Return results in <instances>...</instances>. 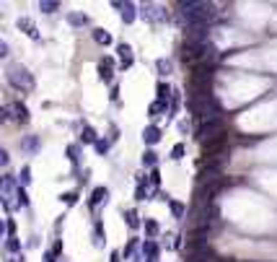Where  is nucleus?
Returning a JSON list of instances; mask_svg holds the SVG:
<instances>
[{"mask_svg": "<svg viewBox=\"0 0 277 262\" xmlns=\"http://www.w3.org/2000/svg\"><path fill=\"white\" fill-rule=\"evenodd\" d=\"M187 34H189V42H205L207 21H187Z\"/></svg>", "mask_w": 277, "mask_h": 262, "instance_id": "5", "label": "nucleus"}, {"mask_svg": "<svg viewBox=\"0 0 277 262\" xmlns=\"http://www.w3.org/2000/svg\"><path fill=\"white\" fill-rule=\"evenodd\" d=\"M6 247H8V252H11V254H18V249H21V244L16 242V239H13V236L8 239V244H6Z\"/></svg>", "mask_w": 277, "mask_h": 262, "instance_id": "36", "label": "nucleus"}, {"mask_svg": "<svg viewBox=\"0 0 277 262\" xmlns=\"http://www.w3.org/2000/svg\"><path fill=\"white\" fill-rule=\"evenodd\" d=\"M6 78L11 81V86H16L18 91H31L34 86H36V83H34V76L24 68V65H18V62L11 65V68L6 70Z\"/></svg>", "mask_w": 277, "mask_h": 262, "instance_id": "3", "label": "nucleus"}, {"mask_svg": "<svg viewBox=\"0 0 277 262\" xmlns=\"http://www.w3.org/2000/svg\"><path fill=\"white\" fill-rule=\"evenodd\" d=\"M164 109H166V104L155 99V101L148 106V117H158V115H164Z\"/></svg>", "mask_w": 277, "mask_h": 262, "instance_id": "20", "label": "nucleus"}, {"mask_svg": "<svg viewBox=\"0 0 277 262\" xmlns=\"http://www.w3.org/2000/svg\"><path fill=\"white\" fill-rule=\"evenodd\" d=\"M8 161H11L8 151H6V148H0V166H8Z\"/></svg>", "mask_w": 277, "mask_h": 262, "instance_id": "40", "label": "nucleus"}, {"mask_svg": "<svg viewBox=\"0 0 277 262\" xmlns=\"http://www.w3.org/2000/svg\"><path fill=\"white\" fill-rule=\"evenodd\" d=\"M125 221H127L130 229H137V226H140V215H137V210H127L125 213Z\"/></svg>", "mask_w": 277, "mask_h": 262, "instance_id": "22", "label": "nucleus"}, {"mask_svg": "<svg viewBox=\"0 0 277 262\" xmlns=\"http://www.w3.org/2000/svg\"><path fill=\"white\" fill-rule=\"evenodd\" d=\"M96 151H99L101 156H106V151H109V143H106V140H96Z\"/></svg>", "mask_w": 277, "mask_h": 262, "instance_id": "38", "label": "nucleus"}, {"mask_svg": "<svg viewBox=\"0 0 277 262\" xmlns=\"http://www.w3.org/2000/svg\"><path fill=\"white\" fill-rule=\"evenodd\" d=\"M145 234H148V239H155V236L161 234V226H158V221H145Z\"/></svg>", "mask_w": 277, "mask_h": 262, "instance_id": "28", "label": "nucleus"}, {"mask_svg": "<svg viewBox=\"0 0 277 262\" xmlns=\"http://www.w3.org/2000/svg\"><path fill=\"white\" fill-rule=\"evenodd\" d=\"M8 52H11V47L6 45V42H3V39H0V60H3V57H6Z\"/></svg>", "mask_w": 277, "mask_h": 262, "instance_id": "41", "label": "nucleus"}, {"mask_svg": "<svg viewBox=\"0 0 277 262\" xmlns=\"http://www.w3.org/2000/svg\"><path fill=\"white\" fill-rule=\"evenodd\" d=\"M132 262H145V257H143V254H137V252H135V254H132Z\"/></svg>", "mask_w": 277, "mask_h": 262, "instance_id": "47", "label": "nucleus"}, {"mask_svg": "<svg viewBox=\"0 0 277 262\" xmlns=\"http://www.w3.org/2000/svg\"><path fill=\"white\" fill-rule=\"evenodd\" d=\"M109 262H120V252H111L109 254Z\"/></svg>", "mask_w": 277, "mask_h": 262, "instance_id": "46", "label": "nucleus"}, {"mask_svg": "<svg viewBox=\"0 0 277 262\" xmlns=\"http://www.w3.org/2000/svg\"><path fill=\"white\" fill-rule=\"evenodd\" d=\"M137 16H140V11H137L135 3H125V6H122V21H125V24H132Z\"/></svg>", "mask_w": 277, "mask_h": 262, "instance_id": "13", "label": "nucleus"}, {"mask_svg": "<svg viewBox=\"0 0 277 262\" xmlns=\"http://www.w3.org/2000/svg\"><path fill=\"white\" fill-rule=\"evenodd\" d=\"M225 130H223V122L220 120H207V122H202L200 125V130H197V140L205 145L207 140H213V138H218V135H223Z\"/></svg>", "mask_w": 277, "mask_h": 262, "instance_id": "4", "label": "nucleus"}, {"mask_svg": "<svg viewBox=\"0 0 277 262\" xmlns=\"http://www.w3.org/2000/svg\"><path fill=\"white\" fill-rule=\"evenodd\" d=\"M67 24H70V26H83V24H88V18L83 13H70V16H67Z\"/></svg>", "mask_w": 277, "mask_h": 262, "instance_id": "25", "label": "nucleus"}, {"mask_svg": "<svg viewBox=\"0 0 277 262\" xmlns=\"http://www.w3.org/2000/svg\"><path fill=\"white\" fill-rule=\"evenodd\" d=\"M184 156V143H176L174 148H171V159L176 161V159H181Z\"/></svg>", "mask_w": 277, "mask_h": 262, "instance_id": "35", "label": "nucleus"}, {"mask_svg": "<svg viewBox=\"0 0 277 262\" xmlns=\"http://www.w3.org/2000/svg\"><path fill=\"white\" fill-rule=\"evenodd\" d=\"M106 195H109L106 187H96L94 192H91V198H88V205H91V208H99V205L106 200Z\"/></svg>", "mask_w": 277, "mask_h": 262, "instance_id": "10", "label": "nucleus"}, {"mask_svg": "<svg viewBox=\"0 0 277 262\" xmlns=\"http://www.w3.org/2000/svg\"><path fill=\"white\" fill-rule=\"evenodd\" d=\"M148 184H150V187H158V184H161V174H158V169H153V171L148 174Z\"/></svg>", "mask_w": 277, "mask_h": 262, "instance_id": "31", "label": "nucleus"}, {"mask_svg": "<svg viewBox=\"0 0 277 262\" xmlns=\"http://www.w3.org/2000/svg\"><path fill=\"white\" fill-rule=\"evenodd\" d=\"M39 8H42L44 13H55V11H60V3H57V0H42Z\"/></svg>", "mask_w": 277, "mask_h": 262, "instance_id": "24", "label": "nucleus"}, {"mask_svg": "<svg viewBox=\"0 0 277 262\" xmlns=\"http://www.w3.org/2000/svg\"><path fill=\"white\" fill-rule=\"evenodd\" d=\"M62 203H65V205H75V203H78V195H75V192H65V195H62Z\"/></svg>", "mask_w": 277, "mask_h": 262, "instance_id": "33", "label": "nucleus"}, {"mask_svg": "<svg viewBox=\"0 0 277 262\" xmlns=\"http://www.w3.org/2000/svg\"><path fill=\"white\" fill-rule=\"evenodd\" d=\"M137 200H148V190H145V184H143V182L137 184Z\"/></svg>", "mask_w": 277, "mask_h": 262, "instance_id": "37", "label": "nucleus"}, {"mask_svg": "<svg viewBox=\"0 0 277 262\" xmlns=\"http://www.w3.org/2000/svg\"><path fill=\"white\" fill-rule=\"evenodd\" d=\"M94 39H96V45H101V47L111 45V34H109L106 29H101V26H96V29H94Z\"/></svg>", "mask_w": 277, "mask_h": 262, "instance_id": "16", "label": "nucleus"}, {"mask_svg": "<svg viewBox=\"0 0 277 262\" xmlns=\"http://www.w3.org/2000/svg\"><path fill=\"white\" fill-rule=\"evenodd\" d=\"M210 52H213V45H207V42H187V45L181 47V57H184V62H197V65H202V62H207L210 60Z\"/></svg>", "mask_w": 277, "mask_h": 262, "instance_id": "1", "label": "nucleus"}, {"mask_svg": "<svg viewBox=\"0 0 277 262\" xmlns=\"http://www.w3.org/2000/svg\"><path fill=\"white\" fill-rule=\"evenodd\" d=\"M218 177H220V169L218 166H205L200 171L197 182H200V187H215L218 184Z\"/></svg>", "mask_w": 277, "mask_h": 262, "instance_id": "6", "label": "nucleus"}, {"mask_svg": "<svg viewBox=\"0 0 277 262\" xmlns=\"http://www.w3.org/2000/svg\"><path fill=\"white\" fill-rule=\"evenodd\" d=\"M81 138H83V143H96V140H99L96 130H94V127H88V125L83 127V135H81Z\"/></svg>", "mask_w": 277, "mask_h": 262, "instance_id": "26", "label": "nucleus"}, {"mask_svg": "<svg viewBox=\"0 0 277 262\" xmlns=\"http://www.w3.org/2000/svg\"><path fill=\"white\" fill-rule=\"evenodd\" d=\"M164 8H158V6H153V3H145L143 6V18L145 21H155V18H164V13H161Z\"/></svg>", "mask_w": 277, "mask_h": 262, "instance_id": "14", "label": "nucleus"}, {"mask_svg": "<svg viewBox=\"0 0 277 262\" xmlns=\"http://www.w3.org/2000/svg\"><path fill=\"white\" fill-rule=\"evenodd\" d=\"M6 262H18V259H16V257H11V259H6Z\"/></svg>", "mask_w": 277, "mask_h": 262, "instance_id": "49", "label": "nucleus"}, {"mask_svg": "<svg viewBox=\"0 0 277 262\" xmlns=\"http://www.w3.org/2000/svg\"><path fill=\"white\" fill-rule=\"evenodd\" d=\"M192 112L200 115L202 122H207V120H220V117H218L220 104H218L215 99H210L207 94H197V99L192 101Z\"/></svg>", "mask_w": 277, "mask_h": 262, "instance_id": "2", "label": "nucleus"}, {"mask_svg": "<svg viewBox=\"0 0 277 262\" xmlns=\"http://www.w3.org/2000/svg\"><path fill=\"white\" fill-rule=\"evenodd\" d=\"M0 192H3V198H8L11 192H16V179L11 177V174H3V177H0Z\"/></svg>", "mask_w": 277, "mask_h": 262, "instance_id": "12", "label": "nucleus"}, {"mask_svg": "<svg viewBox=\"0 0 277 262\" xmlns=\"http://www.w3.org/2000/svg\"><path fill=\"white\" fill-rule=\"evenodd\" d=\"M18 29L24 31L26 36H31V39H39V29H36L34 21H29V18H18Z\"/></svg>", "mask_w": 277, "mask_h": 262, "instance_id": "9", "label": "nucleus"}, {"mask_svg": "<svg viewBox=\"0 0 277 262\" xmlns=\"http://www.w3.org/2000/svg\"><path fill=\"white\" fill-rule=\"evenodd\" d=\"M137 252V242H135V239H130V242H127V247H125V257H130L132 259V254Z\"/></svg>", "mask_w": 277, "mask_h": 262, "instance_id": "32", "label": "nucleus"}, {"mask_svg": "<svg viewBox=\"0 0 277 262\" xmlns=\"http://www.w3.org/2000/svg\"><path fill=\"white\" fill-rule=\"evenodd\" d=\"M6 120H8V109H6V106H0V125H3Z\"/></svg>", "mask_w": 277, "mask_h": 262, "instance_id": "42", "label": "nucleus"}, {"mask_svg": "<svg viewBox=\"0 0 277 262\" xmlns=\"http://www.w3.org/2000/svg\"><path fill=\"white\" fill-rule=\"evenodd\" d=\"M143 140H145L148 145H155V143L161 140V130H158L155 125H148V127L143 130Z\"/></svg>", "mask_w": 277, "mask_h": 262, "instance_id": "11", "label": "nucleus"}, {"mask_svg": "<svg viewBox=\"0 0 277 262\" xmlns=\"http://www.w3.org/2000/svg\"><path fill=\"white\" fill-rule=\"evenodd\" d=\"M3 234H6V223H3V221H0V236H3Z\"/></svg>", "mask_w": 277, "mask_h": 262, "instance_id": "48", "label": "nucleus"}, {"mask_svg": "<svg viewBox=\"0 0 277 262\" xmlns=\"http://www.w3.org/2000/svg\"><path fill=\"white\" fill-rule=\"evenodd\" d=\"M44 262H55V254L52 252H44Z\"/></svg>", "mask_w": 277, "mask_h": 262, "instance_id": "45", "label": "nucleus"}, {"mask_svg": "<svg viewBox=\"0 0 277 262\" xmlns=\"http://www.w3.org/2000/svg\"><path fill=\"white\" fill-rule=\"evenodd\" d=\"M155 70H158L161 76H169V73L174 70V65H171V60H155Z\"/></svg>", "mask_w": 277, "mask_h": 262, "instance_id": "19", "label": "nucleus"}, {"mask_svg": "<svg viewBox=\"0 0 277 262\" xmlns=\"http://www.w3.org/2000/svg\"><path fill=\"white\" fill-rule=\"evenodd\" d=\"M169 210H171V215H174V218H181V215H184V203L171 200V203H169Z\"/></svg>", "mask_w": 277, "mask_h": 262, "instance_id": "29", "label": "nucleus"}, {"mask_svg": "<svg viewBox=\"0 0 277 262\" xmlns=\"http://www.w3.org/2000/svg\"><path fill=\"white\" fill-rule=\"evenodd\" d=\"M6 231L13 236V234H16V223H13V221H8V223H6Z\"/></svg>", "mask_w": 277, "mask_h": 262, "instance_id": "43", "label": "nucleus"}, {"mask_svg": "<svg viewBox=\"0 0 277 262\" xmlns=\"http://www.w3.org/2000/svg\"><path fill=\"white\" fill-rule=\"evenodd\" d=\"M16 198H18V205H26V203H29V198H26L24 190H16Z\"/></svg>", "mask_w": 277, "mask_h": 262, "instance_id": "39", "label": "nucleus"}, {"mask_svg": "<svg viewBox=\"0 0 277 262\" xmlns=\"http://www.w3.org/2000/svg\"><path fill=\"white\" fill-rule=\"evenodd\" d=\"M155 161H158V156H155V151H145V154H143V164L145 166H155Z\"/></svg>", "mask_w": 277, "mask_h": 262, "instance_id": "30", "label": "nucleus"}, {"mask_svg": "<svg viewBox=\"0 0 277 262\" xmlns=\"http://www.w3.org/2000/svg\"><path fill=\"white\" fill-rule=\"evenodd\" d=\"M8 112H13L18 122H26V120H29V109H26L24 104H21V101H16V104H11V106H8Z\"/></svg>", "mask_w": 277, "mask_h": 262, "instance_id": "15", "label": "nucleus"}, {"mask_svg": "<svg viewBox=\"0 0 277 262\" xmlns=\"http://www.w3.org/2000/svg\"><path fill=\"white\" fill-rule=\"evenodd\" d=\"M143 257H158V242L155 239H145L143 242Z\"/></svg>", "mask_w": 277, "mask_h": 262, "instance_id": "17", "label": "nucleus"}, {"mask_svg": "<svg viewBox=\"0 0 277 262\" xmlns=\"http://www.w3.org/2000/svg\"><path fill=\"white\" fill-rule=\"evenodd\" d=\"M179 106H181V94H179V91L174 89V91H171V106H169V112H171V117H174V115L179 112Z\"/></svg>", "mask_w": 277, "mask_h": 262, "instance_id": "23", "label": "nucleus"}, {"mask_svg": "<svg viewBox=\"0 0 277 262\" xmlns=\"http://www.w3.org/2000/svg\"><path fill=\"white\" fill-rule=\"evenodd\" d=\"M18 179H21V184H29V182H31V169L24 166V169H21V177H18Z\"/></svg>", "mask_w": 277, "mask_h": 262, "instance_id": "34", "label": "nucleus"}, {"mask_svg": "<svg viewBox=\"0 0 277 262\" xmlns=\"http://www.w3.org/2000/svg\"><path fill=\"white\" fill-rule=\"evenodd\" d=\"M122 6H125L122 0H111V8H117V11H122Z\"/></svg>", "mask_w": 277, "mask_h": 262, "instance_id": "44", "label": "nucleus"}, {"mask_svg": "<svg viewBox=\"0 0 277 262\" xmlns=\"http://www.w3.org/2000/svg\"><path fill=\"white\" fill-rule=\"evenodd\" d=\"M155 91H158V101H164V104H166V99H171V91H174V89H171L169 83H158V89H155Z\"/></svg>", "mask_w": 277, "mask_h": 262, "instance_id": "18", "label": "nucleus"}, {"mask_svg": "<svg viewBox=\"0 0 277 262\" xmlns=\"http://www.w3.org/2000/svg\"><path fill=\"white\" fill-rule=\"evenodd\" d=\"M104 242H106V239H104V223H101V221H96V236H94V244L101 249V247H104Z\"/></svg>", "mask_w": 277, "mask_h": 262, "instance_id": "27", "label": "nucleus"}, {"mask_svg": "<svg viewBox=\"0 0 277 262\" xmlns=\"http://www.w3.org/2000/svg\"><path fill=\"white\" fill-rule=\"evenodd\" d=\"M42 148V140L36 138V135H26L24 140H21V151H24L26 156H31V154H36V151Z\"/></svg>", "mask_w": 277, "mask_h": 262, "instance_id": "7", "label": "nucleus"}, {"mask_svg": "<svg viewBox=\"0 0 277 262\" xmlns=\"http://www.w3.org/2000/svg\"><path fill=\"white\" fill-rule=\"evenodd\" d=\"M117 55H120V60H122V68H125V70L132 68L135 55H132V47H130V45H120V47H117Z\"/></svg>", "mask_w": 277, "mask_h": 262, "instance_id": "8", "label": "nucleus"}, {"mask_svg": "<svg viewBox=\"0 0 277 262\" xmlns=\"http://www.w3.org/2000/svg\"><path fill=\"white\" fill-rule=\"evenodd\" d=\"M65 154H67V159H70L75 166L81 164V145H67V151H65Z\"/></svg>", "mask_w": 277, "mask_h": 262, "instance_id": "21", "label": "nucleus"}]
</instances>
